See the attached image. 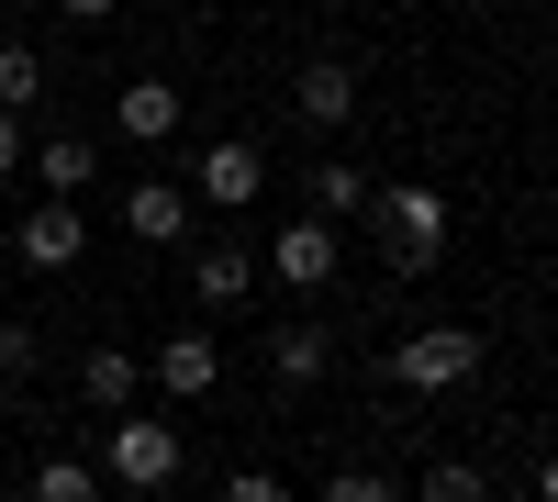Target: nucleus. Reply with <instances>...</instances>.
I'll list each match as a JSON object with an SVG mask.
<instances>
[{"label":"nucleus","mask_w":558,"mask_h":502,"mask_svg":"<svg viewBox=\"0 0 558 502\" xmlns=\"http://www.w3.org/2000/svg\"><path fill=\"white\" fill-rule=\"evenodd\" d=\"M368 223L391 246V280H425L447 257V191L436 179H368Z\"/></svg>","instance_id":"obj_1"},{"label":"nucleus","mask_w":558,"mask_h":502,"mask_svg":"<svg viewBox=\"0 0 558 502\" xmlns=\"http://www.w3.org/2000/svg\"><path fill=\"white\" fill-rule=\"evenodd\" d=\"M34 369H45V335L23 325V313H0V391H23Z\"/></svg>","instance_id":"obj_18"},{"label":"nucleus","mask_w":558,"mask_h":502,"mask_svg":"<svg viewBox=\"0 0 558 502\" xmlns=\"http://www.w3.org/2000/svg\"><path fill=\"white\" fill-rule=\"evenodd\" d=\"M78 246H89V223H78V201H34V212L12 223V257L34 268V280H57V268H78Z\"/></svg>","instance_id":"obj_7"},{"label":"nucleus","mask_w":558,"mask_h":502,"mask_svg":"<svg viewBox=\"0 0 558 502\" xmlns=\"http://www.w3.org/2000/svg\"><path fill=\"white\" fill-rule=\"evenodd\" d=\"M324 369H336V335H324L313 313H291V325H268V380H279V391H313Z\"/></svg>","instance_id":"obj_8"},{"label":"nucleus","mask_w":558,"mask_h":502,"mask_svg":"<svg viewBox=\"0 0 558 502\" xmlns=\"http://www.w3.org/2000/svg\"><path fill=\"white\" fill-rule=\"evenodd\" d=\"M324 502H402V480H391V469H336Z\"/></svg>","instance_id":"obj_20"},{"label":"nucleus","mask_w":558,"mask_h":502,"mask_svg":"<svg viewBox=\"0 0 558 502\" xmlns=\"http://www.w3.org/2000/svg\"><path fill=\"white\" fill-rule=\"evenodd\" d=\"M191 302H202V313H235V302H257V257H246V246H213V257H191Z\"/></svg>","instance_id":"obj_12"},{"label":"nucleus","mask_w":558,"mask_h":502,"mask_svg":"<svg viewBox=\"0 0 558 502\" xmlns=\"http://www.w3.org/2000/svg\"><path fill=\"white\" fill-rule=\"evenodd\" d=\"M179 191H191L202 212H246V201L268 191V157L246 146V134H213V146L191 157V179H179Z\"/></svg>","instance_id":"obj_5"},{"label":"nucleus","mask_w":558,"mask_h":502,"mask_svg":"<svg viewBox=\"0 0 558 502\" xmlns=\"http://www.w3.org/2000/svg\"><path fill=\"white\" fill-rule=\"evenodd\" d=\"M146 380H157L168 402H213V391H223V346H213V325L157 335V346H146Z\"/></svg>","instance_id":"obj_6"},{"label":"nucleus","mask_w":558,"mask_h":502,"mask_svg":"<svg viewBox=\"0 0 558 502\" xmlns=\"http://www.w3.org/2000/svg\"><path fill=\"white\" fill-rule=\"evenodd\" d=\"M481 369H492V335L481 325H425V335L391 346V391H470Z\"/></svg>","instance_id":"obj_3"},{"label":"nucleus","mask_w":558,"mask_h":502,"mask_svg":"<svg viewBox=\"0 0 558 502\" xmlns=\"http://www.w3.org/2000/svg\"><path fill=\"white\" fill-rule=\"evenodd\" d=\"M23 157H34V123H12V112H0V179H12Z\"/></svg>","instance_id":"obj_22"},{"label":"nucleus","mask_w":558,"mask_h":502,"mask_svg":"<svg viewBox=\"0 0 558 502\" xmlns=\"http://www.w3.org/2000/svg\"><path fill=\"white\" fill-rule=\"evenodd\" d=\"M223 502H291V480H279V469H235V480H223Z\"/></svg>","instance_id":"obj_21"},{"label":"nucleus","mask_w":558,"mask_h":502,"mask_svg":"<svg viewBox=\"0 0 558 502\" xmlns=\"http://www.w3.org/2000/svg\"><path fill=\"white\" fill-rule=\"evenodd\" d=\"M45 89H57V78H45V57H34V45H0V112H12V123H34V112H45Z\"/></svg>","instance_id":"obj_16"},{"label":"nucleus","mask_w":558,"mask_h":502,"mask_svg":"<svg viewBox=\"0 0 558 502\" xmlns=\"http://www.w3.org/2000/svg\"><path fill=\"white\" fill-rule=\"evenodd\" d=\"M57 12H68V23H112L123 0H57Z\"/></svg>","instance_id":"obj_23"},{"label":"nucleus","mask_w":558,"mask_h":502,"mask_svg":"<svg viewBox=\"0 0 558 502\" xmlns=\"http://www.w3.org/2000/svg\"><path fill=\"white\" fill-rule=\"evenodd\" d=\"M112 134L123 146H168L179 134V78H123L112 89Z\"/></svg>","instance_id":"obj_9"},{"label":"nucleus","mask_w":558,"mask_h":502,"mask_svg":"<svg viewBox=\"0 0 558 502\" xmlns=\"http://www.w3.org/2000/svg\"><path fill=\"white\" fill-rule=\"evenodd\" d=\"M34 502H101V469L89 458H34Z\"/></svg>","instance_id":"obj_17"},{"label":"nucleus","mask_w":558,"mask_h":502,"mask_svg":"<svg viewBox=\"0 0 558 502\" xmlns=\"http://www.w3.org/2000/svg\"><path fill=\"white\" fill-rule=\"evenodd\" d=\"M23 168H45V201H78L89 179H101V146H89V134H45Z\"/></svg>","instance_id":"obj_13"},{"label":"nucleus","mask_w":558,"mask_h":502,"mask_svg":"<svg viewBox=\"0 0 558 502\" xmlns=\"http://www.w3.org/2000/svg\"><path fill=\"white\" fill-rule=\"evenodd\" d=\"M0 402H12V391H0Z\"/></svg>","instance_id":"obj_24"},{"label":"nucleus","mask_w":558,"mask_h":502,"mask_svg":"<svg viewBox=\"0 0 558 502\" xmlns=\"http://www.w3.org/2000/svg\"><path fill=\"white\" fill-rule=\"evenodd\" d=\"M89 469H101L112 491H168L179 469H191V436H179L168 414H112V425H101V458H89Z\"/></svg>","instance_id":"obj_2"},{"label":"nucleus","mask_w":558,"mask_h":502,"mask_svg":"<svg viewBox=\"0 0 558 502\" xmlns=\"http://www.w3.org/2000/svg\"><path fill=\"white\" fill-rule=\"evenodd\" d=\"M134 380H146V346H89L78 357V391L101 402V414H134Z\"/></svg>","instance_id":"obj_14"},{"label":"nucleus","mask_w":558,"mask_h":502,"mask_svg":"<svg viewBox=\"0 0 558 502\" xmlns=\"http://www.w3.org/2000/svg\"><path fill=\"white\" fill-rule=\"evenodd\" d=\"M123 235L134 246H179L191 235V191H179V179H134L123 191Z\"/></svg>","instance_id":"obj_10"},{"label":"nucleus","mask_w":558,"mask_h":502,"mask_svg":"<svg viewBox=\"0 0 558 502\" xmlns=\"http://www.w3.org/2000/svg\"><path fill=\"white\" fill-rule=\"evenodd\" d=\"M413 502H492V480H481L470 458H436L425 480H413Z\"/></svg>","instance_id":"obj_19"},{"label":"nucleus","mask_w":558,"mask_h":502,"mask_svg":"<svg viewBox=\"0 0 558 502\" xmlns=\"http://www.w3.org/2000/svg\"><path fill=\"white\" fill-rule=\"evenodd\" d=\"M336 257H347L336 223H324V212H291V223L257 246V280H279V291H324V280H336Z\"/></svg>","instance_id":"obj_4"},{"label":"nucleus","mask_w":558,"mask_h":502,"mask_svg":"<svg viewBox=\"0 0 558 502\" xmlns=\"http://www.w3.org/2000/svg\"><path fill=\"white\" fill-rule=\"evenodd\" d=\"M291 101H302V123H313V134H347V123H357V68H347V57H313Z\"/></svg>","instance_id":"obj_11"},{"label":"nucleus","mask_w":558,"mask_h":502,"mask_svg":"<svg viewBox=\"0 0 558 502\" xmlns=\"http://www.w3.org/2000/svg\"><path fill=\"white\" fill-rule=\"evenodd\" d=\"M313 212L324 223H357L368 212V168L357 157H313Z\"/></svg>","instance_id":"obj_15"}]
</instances>
